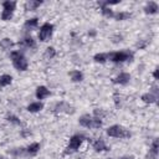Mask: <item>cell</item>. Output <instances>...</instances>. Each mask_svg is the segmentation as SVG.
I'll return each mask as SVG.
<instances>
[{"label": "cell", "instance_id": "cell-1", "mask_svg": "<svg viewBox=\"0 0 159 159\" xmlns=\"http://www.w3.org/2000/svg\"><path fill=\"white\" fill-rule=\"evenodd\" d=\"M107 134L109 137H113V138H129L130 137V132L127 130L124 127L118 125V124L109 127L107 129Z\"/></svg>", "mask_w": 159, "mask_h": 159}, {"label": "cell", "instance_id": "cell-2", "mask_svg": "<svg viewBox=\"0 0 159 159\" xmlns=\"http://www.w3.org/2000/svg\"><path fill=\"white\" fill-rule=\"evenodd\" d=\"M11 60H12V63H14L15 68H17L20 71H26L27 70V60L24 57L22 53L17 52V51L11 52Z\"/></svg>", "mask_w": 159, "mask_h": 159}, {"label": "cell", "instance_id": "cell-3", "mask_svg": "<svg viewBox=\"0 0 159 159\" xmlns=\"http://www.w3.org/2000/svg\"><path fill=\"white\" fill-rule=\"evenodd\" d=\"M108 60L113 62H124V61H130L133 58V53L129 51H119V52H111L107 53Z\"/></svg>", "mask_w": 159, "mask_h": 159}, {"label": "cell", "instance_id": "cell-4", "mask_svg": "<svg viewBox=\"0 0 159 159\" xmlns=\"http://www.w3.org/2000/svg\"><path fill=\"white\" fill-rule=\"evenodd\" d=\"M83 139H84V137L82 134H75L73 137H71L70 143H68V145H67V148L65 150V154H72V153H75L80 148V145L83 142Z\"/></svg>", "mask_w": 159, "mask_h": 159}, {"label": "cell", "instance_id": "cell-5", "mask_svg": "<svg viewBox=\"0 0 159 159\" xmlns=\"http://www.w3.org/2000/svg\"><path fill=\"white\" fill-rule=\"evenodd\" d=\"M15 6H16V2L15 1H4L2 2V12H1V19L4 21H7L12 17V12L15 10Z\"/></svg>", "mask_w": 159, "mask_h": 159}, {"label": "cell", "instance_id": "cell-6", "mask_svg": "<svg viewBox=\"0 0 159 159\" xmlns=\"http://www.w3.org/2000/svg\"><path fill=\"white\" fill-rule=\"evenodd\" d=\"M52 31H53V25L50 24V22H46L41 26L40 29V32H39V39L40 41H47L51 35H52Z\"/></svg>", "mask_w": 159, "mask_h": 159}, {"label": "cell", "instance_id": "cell-7", "mask_svg": "<svg viewBox=\"0 0 159 159\" xmlns=\"http://www.w3.org/2000/svg\"><path fill=\"white\" fill-rule=\"evenodd\" d=\"M55 112L73 113V112H75V109H73V107H72V106H70L68 103H66V102H60V103H57V104H56V107H55Z\"/></svg>", "mask_w": 159, "mask_h": 159}, {"label": "cell", "instance_id": "cell-8", "mask_svg": "<svg viewBox=\"0 0 159 159\" xmlns=\"http://www.w3.org/2000/svg\"><path fill=\"white\" fill-rule=\"evenodd\" d=\"M130 80V75L127 73V72H123L120 75H118L114 80H113V83H117V84H127Z\"/></svg>", "mask_w": 159, "mask_h": 159}, {"label": "cell", "instance_id": "cell-9", "mask_svg": "<svg viewBox=\"0 0 159 159\" xmlns=\"http://www.w3.org/2000/svg\"><path fill=\"white\" fill-rule=\"evenodd\" d=\"M48 96H50V91L45 86H39L36 88V97H37V99H43V98H46Z\"/></svg>", "mask_w": 159, "mask_h": 159}, {"label": "cell", "instance_id": "cell-10", "mask_svg": "<svg viewBox=\"0 0 159 159\" xmlns=\"http://www.w3.org/2000/svg\"><path fill=\"white\" fill-rule=\"evenodd\" d=\"M145 14H155L158 11V4L154 1H149L144 7Z\"/></svg>", "mask_w": 159, "mask_h": 159}, {"label": "cell", "instance_id": "cell-11", "mask_svg": "<svg viewBox=\"0 0 159 159\" xmlns=\"http://www.w3.org/2000/svg\"><path fill=\"white\" fill-rule=\"evenodd\" d=\"M93 149L96 152H103V150H108L107 145L104 144V142L102 139H97L94 143H93Z\"/></svg>", "mask_w": 159, "mask_h": 159}, {"label": "cell", "instance_id": "cell-12", "mask_svg": "<svg viewBox=\"0 0 159 159\" xmlns=\"http://www.w3.org/2000/svg\"><path fill=\"white\" fill-rule=\"evenodd\" d=\"M41 4H42V1H39V0H30V1H27V2L25 4V9L29 10V11H31V10L37 9Z\"/></svg>", "mask_w": 159, "mask_h": 159}, {"label": "cell", "instance_id": "cell-13", "mask_svg": "<svg viewBox=\"0 0 159 159\" xmlns=\"http://www.w3.org/2000/svg\"><path fill=\"white\" fill-rule=\"evenodd\" d=\"M157 99H158V97H157L155 94L150 93V92H149V93H144V94L142 96V101L145 102V103H155Z\"/></svg>", "mask_w": 159, "mask_h": 159}, {"label": "cell", "instance_id": "cell-14", "mask_svg": "<svg viewBox=\"0 0 159 159\" xmlns=\"http://www.w3.org/2000/svg\"><path fill=\"white\" fill-rule=\"evenodd\" d=\"M42 108H43V104H42L41 102H34V103H31V104L27 106V111L31 112V113L39 112V111H41Z\"/></svg>", "mask_w": 159, "mask_h": 159}, {"label": "cell", "instance_id": "cell-15", "mask_svg": "<svg viewBox=\"0 0 159 159\" xmlns=\"http://www.w3.org/2000/svg\"><path fill=\"white\" fill-rule=\"evenodd\" d=\"M91 122H92V117L89 114H83L81 118H80V124L82 127H86V128H89L91 127Z\"/></svg>", "mask_w": 159, "mask_h": 159}, {"label": "cell", "instance_id": "cell-16", "mask_svg": "<svg viewBox=\"0 0 159 159\" xmlns=\"http://www.w3.org/2000/svg\"><path fill=\"white\" fill-rule=\"evenodd\" d=\"M37 25H39V19H37V17H34V19H30V20H27V21L25 22L24 27H25L26 30H31V29L36 27Z\"/></svg>", "mask_w": 159, "mask_h": 159}, {"label": "cell", "instance_id": "cell-17", "mask_svg": "<svg viewBox=\"0 0 159 159\" xmlns=\"http://www.w3.org/2000/svg\"><path fill=\"white\" fill-rule=\"evenodd\" d=\"M39 149H40V144L39 143H32L26 148V153L30 154V155H35L39 152Z\"/></svg>", "mask_w": 159, "mask_h": 159}, {"label": "cell", "instance_id": "cell-18", "mask_svg": "<svg viewBox=\"0 0 159 159\" xmlns=\"http://www.w3.org/2000/svg\"><path fill=\"white\" fill-rule=\"evenodd\" d=\"M70 77L73 82H81L83 80V75L80 71H71L70 72Z\"/></svg>", "mask_w": 159, "mask_h": 159}, {"label": "cell", "instance_id": "cell-19", "mask_svg": "<svg viewBox=\"0 0 159 159\" xmlns=\"http://www.w3.org/2000/svg\"><path fill=\"white\" fill-rule=\"evenodd\" d=\"M113 17L117 20V21H122V20H127L130 17V14L129 12H125V11H120V12H117L113 15Z\"/></svg>", "mask_w": 159, "mask_h": 159}, {"label": "cell", "instance_id": "cell-20", "mask_svg": "<svg viewBox=\"0 0 159 159\" xmlns=\"http://www.w3.org/2000/svg\"><path fill=\"white\" fill-rule=\"evenodd\" d=\"M12 81V77L10 75H2L0 77V87H5L7 84H10Z\"/></svg>", "mask_w": 159, "mask_h": 159}, {"label": "cell", "instance_id": "cell-21", "mask_svg": "<svg viewBox=\"0 0 159 159\" xmlns=\"http://www.w3.org/2000/svg\"><path fill=\"white\" fill-rule=\"evenodd\" d=\"M12 46V41L10 40V39H2L1 41H0V47L2 48V50H7V48H10Z\"/></svg>", "mask_w": 159, "mask_h": 159}, {"label": "cell", "instance_id": "cell-22", "mask_svg": "<svg viewBox=\"0 0 159 159\" xmlns=\"http://www.w3.org/2000/svg\"><path fill=\"white\" fill-rule=\"evenodd\" d=\"M55 56H56L55 48H53V47H47V48H46V52H45V58L51 60V58H53Z\"/></svg>", "mask_w": 159, "mask_h": 159}, {"label": "cell", "instance_id": "cell-23", "mask_svg": "<svg viewBox=\"0 0 159 159\" xmlns=\"http://www.w3.org/2000/svg\"><path fill=\"white\" fill-rule=\"evenodd\" d=\"M93 58L96 62L103 63V62H106V60H108V56H107V53H97V55H94Z\"/></svg>", "mask_w": 159, "mask_h": 159}, {"label": "cell", "instance_id": "cell-24", "mask_svg": "<svg viewBox=\"0 0 159 159\" xmlns=\"http://www.w3.org/2000/svg\"><path fill=\"white\" fill-rule=\"evenodd\" d=\"M22 45H25L26 47H35L36 43H35V40L30 36V37H26L24 41H22Z\"/></svg>", "mask_w": 159, "mask_h": 159}, {"label": "cell", "instance_id": "cell-25", "mask_svg": "<svg viewBox=\"0 0 159 159\" xmlns=\"http://www.w3.org/2000/svg\"><path fill=\"white\" fill-rule=\"evenodd\" d=\"M158 147H159V142H158V139H154V140H153V143H152V148H150V152L158 155Z\"/></svg>", "mask_w": 159, "mask_h": 159}, {"label": "cell", "instance_id": "cell-26", "mask_svg": "<svg viewBox=\"0 0 159 159\" xmlns=\"http://www.w3.org/2000/svg\"><path fill=\"white\" fill-rule=\"evenodd\" d=\"M102 14H103L104 16H107V17H113V15H114V12H113L109 7H103V9H102Z\"/></svg>", "mask_w": 159, "mask_h": 159}, {"label": "cell", "instance_id": "cell-27", "mask_svg": "<svg viewBox=\"0 0 159 159\" xmlns=\"http://www.w3.org/2000/svg\"><path fill=\"white\" fill-rule=\"evenodd\" d=\"M7 120L11 122V123H14V124H16V125H20L21 124V120L17 117H15V116H7Z\"/></svg>", "mask_w": 159, "mask_h": 159}, {"label": "cell", "instance_id": "cell-28", "mask_svg": "<svg viewBox=\"0 0 159 159\" xmlns=\"http://www.w3.org/2000/svg\"><path fill=\"white\" fill-rule=\"evenodd\" d=\"M10 153L14 154V155H22L24 153H26V149H24V148H16V149L11 150Z\"/></svg>", "mask_w": 159, "mask_h": 159}, {"label": "cell", "instance_id": "cell-29", "mask_svg": "<svg viewBox=\"0 0 159 159\" xmlns=\"http://www.w3.org/2000/svg\"><path fill=\"white\" fill-rule=\"evenodd\" d=\"M104 114H106V113H104L102 109H94V116H96V118H99V119H101Z\"/></svg>", "mask_w": 159, "mask_h": 159}, {"label": "cell", "instance_id": "cell-30", "mask_svg": "<svg viewBox=\"0 0 159 159\" xmlns=\"http://www.w3.org/2000/svg\"><path fill=\"white\" fill-rule=\"evenodd\" d=\"M122 36L120 35H114V36H112V41L114 42V43H118V42H120L122 41Z\"/></svg>", "mask_w": 159, "mask_h": 159}, {"label": "cell", "instance_id": "cell-31", "mask_svg": "<svg viewBox=\"0 0 159 159\" xmlns=\"http://www.w3.org/2000/svg\"><path fill=\"white\" fill-rule=\"evenodd\" d=\"M147 159H157V154H154V153L149 152V153L147 154Z\"/></svg>", "mask_w": 159, "mask_h": 159}, {"label": "cell", "instance_id": "cell-32", "mask_svg": "<svg viewBox=\"0 0 159 159\" xmlns=\"http://www.w3.org/2000/svg\"><path fill=\"white\" fill-rule=\"evenodd\" d=\"M153 76H154V78H155V80H159V68H158V67L154 70V72H153Z\"/></svg>", "mask_w": 159, "mask_h": 159}, {"label": "cell", "instance_id": "cell-33", "mask_svg": "<svg viewBox=\"0 0 159 159\" xmlns=\"http://www.w3.org/2000/svg\"><path fill=\"white\" fill-rule=\"evenodd\" d=\"M120 159H133V157H123V158H120Z\"/></svg>", "mask_w": 159, "mask_h": 159}, {"label": "cell", "instance_id": "cell-34", "mask_svg": "<svg viewBox=\"0 0 159 159\" xmlns=\"http://www.w3.org/2000/svg\"><path fill=\"white\" fill-rule=\"evenodd\" d=\"M0 159H2V157H0Z\"/></svg>", "mask_w": 159, "mask_h": 159}, {"label": "cell", "instance_id": "cell-35", "mask_svg": "<svg viewBox=\"0 0 159 159\" xmlns=\"http://www.w3.org/2000/svg\"><path fill=\"white\" fill-rule=\"evenodd\" d=\"M109 159H113V158H109Z\"/></svg>", "mask_w": 159, "mask_h": 159}]
</instances>
